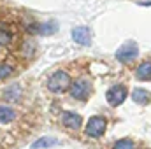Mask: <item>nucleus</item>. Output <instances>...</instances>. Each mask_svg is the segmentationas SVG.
Listing matches in <instances>:
<instances>
[{
	"mask_svg": "<svg viewBox=\"0 0 151 149\" xmlns=\"http://www.w3.org/2000/svg\"><path fill=\"white\" fill-rule=\"evenodd\" d=\"M70 75L65 70H56L55 74L47 79V90L53 93H63L70 88Z\"/></svg>",
	"mask_w": 151,
	"mask_h": 149,
	"instance_id": "1",
	"label": "nucleus"
},
{
	"mask_svg": "<svg viewBox=\"0 0 151 149\" xmlns=\"http://www.w3.org/2000/svg\"><path fill=\"white\" fill-rule=\"evenodd\" d=\"M106 126H107L106 117H102V116H93V117H90V121L86 123V128H84V130H86V135H88V137L97 139V137H102V135H104Z\"/></svg>",
	"mask_w": 151,
	"mask_h": 149,
	"instance_id": "2",
	"label": "nucleus"
},
{
	"mask_svg": "<svg viewBox=\"0 0 151 149\" xmlns=\"http://www.w3.org/2000/svg\"><path fill=\"white\" fill-rule=\"evenodd\" d=\"M137 56H139V47H137L135 42H127V44H123V46L116 51V58H118V62H121V63H130V62H134Z\"/></svg>",
	"mask_w": 151,
	"mask_h": 149,
	"instance_id": "3",
	"label": "nucleus"
},
{
	"mask_svg": "<svg viewBox=\"0 0 151 149\" xmlns=\"http://www.w3.org/2000/svg\"><path fill=\"white\" fill-rule=\"evenodd\" d=\"M91 93V84L86 79H77L70 84V97L76 100H86Z\"/></svg>",
	"mask_w": 151,
	"mask_h": 149,
	"instance_id": "4",
	"label": "nucleus"
},
{
	"mask_svg": "<svg viewBox=\"0 0 151 149\" xmlns=\"http://www.w3.org/2000/svg\"><path fill=\"white\" fill-rule=\"evenodd\" d=\"M106 98H107L109 105H113V107H118V105H121V104L125 102V98H127V88H125V86H121V84H118V86H113V88L107 91Z\"/></svg>",
	"mask_w": 151,
	"mask_h": 149,
	"instance_id": "5",
	"label": "nucleus"
},
{
	"mask_svg": "<svg viewBox=\"0 0 151 149\" xmlns=\"http://www.w3.org/2000/svg\"><path fill=\"white\" fill-rule=\"evenodd\" d=\"M72 39L81 46H88V44H91V32L86 27H77L72 30Z\"/></svg>",
	"mask_w": 151,
	"mask_h": 149,
	"instance_id": "6",
	"label": "nucleus"
},
{
	"mask_svg": "<svg viewBox=\"0 0 151 149\" xmlns=\"http://www.w3.org/2000/svg\"><path fill=\"white\" fill-rule=\"evenodd\" d=\"M62 121H63V125H65L69 130H79V128H81V123H83L81 116L76 114V112H70V111L63 112Z\"/></svg>",
	"mask_w": 151,
	"mask_h": 149,
	"instance_id": "7",
	"label": "nucleus"
},
{
	"mask_svg": "<svg viewBox=\"0 0 151 149\" xmlns=\"http://www.w3.org/2000/svg\"><path fill=\"white\" fill-rule=\"evenodd\" d=\"M21 88H19V84H11V86H7L5 90H4V100H7V102H18V100H21Z\"/></svg>",
	"mask_w": 151,
	"mask_h": 149,
	"instance_id": "8",
	"label": "nucleus"
},
{
	"mask_svg": "<svg viewBox=\"0 0 151 149\" xmlns=\"http://www.w3.org/2000/svg\"><path fill=\"white\" fill-rule=\"evenodd\" d=\"M14 119H16V111L5 104H0V123L7 125V123H12Z\"/></svg>",
	"mask_w": 151,
	"mask_h": 149,
	"instance_id": "9",
	"label": "nucleus"
},
{
	"mask_svg": "<svg viewBox=\"0 0 151 149\" xmlns=\"http://www.w3.org/2000/svg\"><path fill=\"white\" fill-rule=\"evenodd\" d=\"M55 146H58L56 139H53V137H42V139H39V140H35L32 144V149H47V148H55Z\"/></svg>",
	"mask_w": 151,
	"mask_h": 149,
	"instance_id": "10",
	"label": "nucleus"
},
{
	"mask_svg": "<svg viewBox=\"0 0 151 149\" xmlns=\"http://www.w3.org/2000/svg\"><path fill=\"white\" fill-rule=\"evenodd\" d=\"M55 27H56L55 23H51V25H46V23H42V25H30V27H28V32L46 35V34H53V32H55Z\"/></svg>",
	"mask_w": 151,
	"mask_h": 149,
	"instance_id": "11",
	"label": "nucleus"
},
{
	"mask_svg": "<svg viewBox=\"0 0 151 149\" xmlns=\"http://www.w3.org/2000/svg\"><path fill=\"white\" fill-rule=\"evenodd\" d=\"M137 77L141 81H151V62H142L137 67Z\"/></svg>",
	"mask_w": 151,
	"mask_h": 149,
	"instance_id": "12",
	"label": "nucleus"
},
{
	"mask_svg": "<svg viewBox=\"0 0 151 149\" xmlns=\"http://www.w3.org/2000/svg\"><path fill=\"white\" fill-rule=\"evenodd\" d=\"M132 98H134V102H137V104H148L151 100V93L146 91V90L137 88V90L132 91Z\"/></svg>",
	"mask_w": 151,
	"mask_h": 149,
	"instance_id": "13",
	"label": "nucleus"
},
{
	"mask_svg": "<svg viewBox=\"0 0 151 149\" xmlns=\"http://www.w3.org/2000/svg\"><path fill=\"white\" fill-rule=\"evenodd\" d=\"M14 40V34L7 27H0V46H9Z\"/></svg>",
	"mask_w": 151,
	"mask_h": 149,
	"instance_id": "14",
	"label": "nucleus"
},
{
	"mask_svg": "<svg viewBox=\"0 0 151 149\" xmlns=\"http://www.w3.org/2000/svg\"><path fill=\"white\" fill-rule=\"evenodd\" d=\"M12 74H14V67H12V65H9V63H0V81L11 77Z\"/></svg>",
	"mask_w": 151,
	"mask_h": 149,
	"instance_id": "15",
	"label": "nucleus"
},
{
	"mask_svg": "<svg viewBox=\"0 0 151 149\" xmlns=\"http://www.w3.org/2000/svg\"><path fill=\"white\" fill-rule=\"evenodd\" d=\"M113 149H134V142L128 139H123V140H118L113 146Z\"/></svg>",
	"mask_w": 151,
	"mask_h": 149,
	"instance_id": "16",
	"label": "nucleus"
}]
</instances>
